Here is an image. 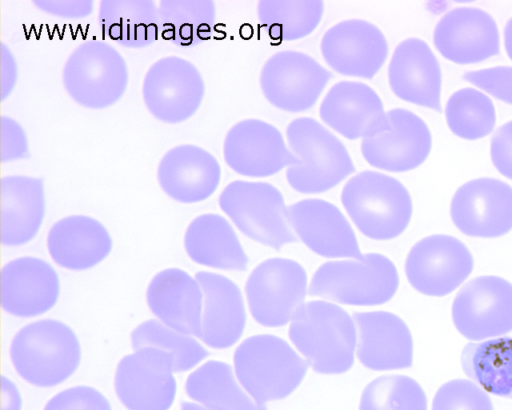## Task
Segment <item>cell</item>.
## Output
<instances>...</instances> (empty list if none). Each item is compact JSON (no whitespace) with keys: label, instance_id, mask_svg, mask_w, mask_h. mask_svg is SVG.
I'll return each instance as SVG.
<instances>
[{"label":"cell","instance_id":"2e32d148","mask_svg":"<svg viewBox=\"0 0 512 410\" xmlns=\"http://www.w3.org/2000/svg\"><path fill=\"white\" fill-rule=\"evenodd\" d=\"M223 154L233 171L253 178L272 176L299 162L286 147L281 132L258 119L235 124L225 137Z\"/></svg>","mask_w":512,"mask_h":410},{"label":"cell","instance_id":"8fae6325","mask_svg":"<svg viewBox=\"0 0 512 410\" xmlns=\"http://www.w3.org/2000/svg\"><path fill=\"white\" fill-rule=\"evenodd\" d=\"M452 319L471 341L506 335L512 331V283L494 275L471 279L454 298Z\"/></svg>","mask_w":512,"mask_h":410},{"label":"cell","instance_id":"6da1fadb","mask_svg":"<svg viewBox=\"0 0 512 410\" xmlns=\"http://www.w3.org/2000/svg\"><path fill=\"white\" fill-rule=\"evenodd\" d=\"M288 337L317 373L342 374L354 364L356 325L337 304L324 300L303 304L290 322Z\"/></svg>","mask_w":512,"mask_h":410},{"label":"cell","instance_id":"9a60e30c","mask_svg":"<svg viewBox=\"0 0 512 410\" xmlns=\"http://www.w3.org/2000/svg\"><path fill=\"white\" fill-rule=\"evenodd\" d=\"M450 215L465 235L501 237L512 230V187L495 178H477L455 192Z\"/></svg>","mask_w":512,"mask_h":410},{"label":"cell","instance_id":"9c48e42d","mask_svg":"<svg viewBox=\"0 0 512 410\" xmlns=\"http://www.w3.org/2000/svg\"><path fill=\"white\" fill-rule=\"evenodd\" d=\"M307 273L297 261L273 257L259 263L245 284L253 319L265 327L291 322L307 295Z\"/></svg>","mask_w":512,"mask_h":410},{"label":"cell","instance_id":"4316f807","mask_svg":"<svg viewBox=\"0 0 512 410\" xmlns=\"http://www.w3.org/2000/svg\"><path fill=\"white\" fill-rule=\"evenodd\" d=\"M146 300L151 312L166 326L200 338L203 292L200 284L186 271L168 268L150 281Z\"/></svg>","mask_w":512,"mask_h":410},{"label":"cell","instance_id":"30bf717a","mask_svg":"<svg viewBox=\"0 0 512 410\" xmlns=\"http://www.w3.org/2000/svg\"><path fill=\"white\" fill-rule=\"evenodd\" d=\"M205 94L200 71L190 61L167 56L155 61L145 74L142 96L146 108L157 120L178 124L191 118Z\"/></svg>","mask_w":512,"mask_h":410},{"label":"cell","instance_id":"e575fe53","mask_svg":"<svg viewBox=\"0 0 512 410\" xmlns=\"http://www.w3.org/2000/svg\"><path fill=\"white\" fill-rule=\"evenodd\" d=\"M324 12L322 1H259L260 21L279 33L285 41L301 39L319 25Z\"/></svg>","mask_w":512,"mask_h":410},{"label":"cell","instance_id":"4fadbf2b","mask_svg":"<svg viewBox=\"0 0 512 410\" xmlns=\"http://www.w3.org/2000/svg\"><path fill=\"white\" fill-rule=\"evenodd\" d=\"M473 267V256L463 242L450 235L435 234L411 247L405 261V274L416 291L442 297L459 287Z\"/></svg>","mask_w":512,"mask_h":410},{"label":"cell","instance_id":"4dcf8cb0","mask_svg":"<svg viewBox=\"0 0 512 410\" xmlns=\"http://www.w3.org/2000/svg\"><path fill=\"white\" fill-rule=\"evenodd\" d=\"M186 394L209 410H267L236 380L230 364L209 360L189 374Z\"/></svg>","mask_w":512,"mask_h":410},{"label":"cell","instance_id":"83f0119b","mask_svg":"<svg viewBox=\"0 0 512 410\" xmlns=\"http://www.w3.org/2000/svg\"><path fill=\"white\" fill-rule=\"evenodd\" d=\"M112 238L105 226L86 215H71L50 228L47 248L62 268L82 271L102 262L112 250Z\"/></svg>","mask_w":512,"mask_h":410},{"label":"cell","instance_id":"e0dca14e","mask_svg":"<svg viewBox=\"0 0 512 410\" xmlns=\"http://www.w3.org/2000/svg\"><path fill=\"white\" fill-rule=\"evenodd\" d=\"M287 216L299 240L315 254L324 258H364L352 226L334 204L304 199L289 205Z\"/></svg>","mask_w":512,"mask_h":410},{"label":"cell","instance_id":"d6986e66","mask_svg":"<svg viewBox=\"0 0 512 410\" xmlns=\"http://www.w3.org/2000/svg\"><path fill=\"white\" fill-rule=\"evenodd\" d=\"M390 128L361 143L364 159L389 172H406L428 157L432 136L426 123L413 112L396 108L387 112Z\"/></svg>","mask_w":512,"mask_h":410},{"label":"cell","instance_id":"7402d4cb","mask_svg":"<svg viewBox=\"0 0 512 410\" xmlns=\"http://www.w3.org/2000/svg\"><path fill=\"white\" fill-rule=\"evenodd\" d=\"M433 41L439 53L456 64L479 63L500 52L495 20L474 7L447 12L435 27Z\"/></svg>","mask_w":512,"mask_h":410},{"label":"cell","instance_id":"f1b7e54d","mask_svg":"<svg viewBox=\"0 0 512 410\" xmlns=\"http://www.w3.org/2000/svg\"><path fill=\"white\" fill-rule=\"evenodd\" d=\"M46 202L42 178L9 175L1 180V241L6 246H20L38 233Z\"/></svg>","mask_w":512,"mask_h":410},{"label":"cell","instance_id":"277c9868","mask_svg":"<svg viewBox=\"0 0 512 410\" xmlns=\"http://www.w3.org/2000/svg\"><path fill=\"white\" fill-rule=\"evenodd\" d=\"M342 204L357 229L373 240H391L408 227L413 205L405 186L377 171H363L343 187Z\"/></svg>","mask_w":512,"mask_h":410},{"label":"cell","instance_id":"bcb514c9","mask_svg":"<svg viewBox=\"0 0 512 410\" xmlns=\"http://www.w3.org/2000/svg\"><path fill=\"white\" fill-rule=\"evenodd\" d=\"M22 399L17 386L2 376V410H21Z\"/></svg>","mask_w":512,"mask_h":410},{"label":"cell","instance_id":"ba28073f","mask_svg":"<svg viewBox=\"0 0 512 410\" xmlns=\"http://www.w3.org/2000/svg\"><path fill=\"white\" fill-rule=\"evenodd\" d=\"M69 96L88 109L114 105L125 93L129 72L121 53L101 40L77 46L66 60L62 73Z\"/></svg>","mask_w":512,"mask_h":410},{"label":"cell","instance_id":"7c38bea8","mask_svg":"<svg viewBox=\"0 0 512 410\" xmlns=\"http://www.w3.org/2000/svg\"><path fill=\"white\" fill-rule=\"evenodd\" d=\"M174 357L156 347H144L119 361L114 386L128 410H169L177 384Z\"/></svg>","mask_w":512,"mask_h":410},{"label":"cell","instance_id":"b9f144b4","mask_svg":"<svg viewBox=\"0 0 512 410\" xmlns=\"http://www.w3.org/2000/svg\"><path fill=\"white\" fill-rule=\"evenodd\" d=\"M2 162H10L29 156L26 133L13 118L2 116Z\"/></svg>","mask_w":512,"mask_h":410},{"label":"cell","instance_id":"cb8c5ba5","mask_svg":"<svg viewBox=\"0 0 512 410\" xmlns=\"http://www.w3.org/2000/svg\"><path fill=\"white\" fill-rule=\"evenodd\" d=\"M161 189L173 200L191 204L208 199L218 188L221 167L207 150L192 144L168 150L157 167Z\"/></svg>","mask_w":512,"mask_h":410},{"label":"cell","instance_id":"7dc6e473","mask_svg":"<svg viewBox=\"0 0 512 410\" xmlns=\"http://www.w3.org/2000/svg\"><path fill=\"white\" fill-rule=\"evenodd\" d=\"M504 45L507 55L512 60V18L508 20L504 28Z\"/></svg>","mask_w":512,"mask_h":410},{"label":"cell","instance_id":"f6af8a7d","mask_svg":"<svg viewBox=\"0 0 512 410\" xmlns=\"http://www.w3.org/2000/svg\"><path fill=\"white\" fill-rule=\"evenodd\" d=\"M1 50V96L4 101L13 91L17 83L18 70L14 55L5 43H2Z\"/></svg>","mask_w":512,"mask_h":410},{"label":"cell","instance_id":"3957f363","mask_svg":"<svg viewBox=\"0 0 512 410\" xmlns=\"http://www.w3.org/2000/svg\"><path fill=\"white\" fill-rule=\"evenodd\" d=\"M10 358L25 381L37 387H52L75 373L81 361V346L67 324L42 319L16 333Z\"/></svg>","mask_w":512,"mask_h":410},{"label":"cell","instance_id":"f546056e","mask_svg":"<svg viewBox=\"0 0 512 410\" xmlns=\"http://www.w3.org/2000/svg\"><path fill=\"white\" fill-rule=\"evenodd\" d=\"M184 247L197 264L221 270L245 271L248 256L232 225L223 216L206 213L187 227Z\"/></svg>","mask_w":512,"mask_h":410},{"label":"cell","instance_id":"5bb4252c","mask_svg":"<svg viewBox=\"0 0 512 410\" xmlns=\"http://www.w3.org/2000/svg\"><path fill=\"white\" fill-rule=\"evenodd\" d=\"M331 77V72L313 57L287 50L266 61L260 86L267 101L276 108L301 112L314 106Z\"/></svg>","mask_w":512,"mask_h":410},{"label":"cell","instance_id":"ab89813d","mask_svg":"<svg viewBox=\"0 0 512 410\" xmlns=\"http://www.w3.org/2000/svg\"><path fill=\"white\" fill-rule=\"evenodd\" d=\"M44 410H112L107 398L91 386H74L53 396Z\"/></svg>","mask_w":512,"mask_h":410},{"label":"cell","instance_id":"603a6c76","mask_svg":"<svg viewBox=\"0 0 512 410\" xmlns=\"http://www.w3.org/2000/svg\"><path fill=\"white\" fill-rule=\"evenodd\" d=\"M59 294L58 274L43 259L19 257L2 268L1 303L3 309L13 316H39L54 307Z\"/></svg>","mask_w":512,"mask_h":410},{"label":"cell","instance_id":"ac0fdd59","mask_svg":"<svg viewBox=\"0 0 512 410\" xmlns=\"http://www.w3.org/2000/svg\"><path fill=\"white\" fill-rule=\"evenodd\" d=\"M326 63L337 73L373 78L388 56V43L374 24L361 20H344L328 29L321 40Z\"/></svg>","mask_w":512,"mask_h":410},{"label":"cell","instance_id":"8992f818","mask_svg":"<svg viewBox=\"0 0 512 410\" xmlns=\"http://www.w3.org/2000/svg\"><path fill=\"white\" fill-rule=\"evenodd\" d=\"M399 287L395 264L383 254L362 260L327 261L312 276L308 294L340 304L376 306L390 301Z\"/></svg>","mask_w":512,"mask_h":410},{"label":"cell","instance_id":"5b68a950","mask_svg":"<svg viewBox=\"0 0 512 410\" xmlns=\"http://www.w3.org/2000/svg\"><path fill=\"white\" fill-rule=\"evenodd\" d=\"M286 136L299 159L286 171L289 185L297 192L323 193L356 171L344 144L315 119H294L287 126Z\"/></svg>","mask_w":512,"mask_h":410},{"label":"cell","instance_id":"1f68e13d","mask_svg":"<svg viewBox=\"0 0 512 410\" xmlns=\"http://www.w3.org/2000/svg\"><path fill=\"white\" fill-rule=\"evenodd\" d=\"M460 360L464 373L483 390L512 399V336L470 342Z\"/></svg>","mask_w":512,"mask_h":410},{"label":"cell","instance_id":"d6a6232c","mask_svg":"<svg viewBox=\"0 0 512 410\" xmlns=\"http://www.w3.org/2000/svg\"><path fill=\"white\" fill-rule=\"evenodd\" d=\"M445 116L450 130L467 140L487 136L496 123L492 100L473 88H463L453 93L447 101Z\"/></svg>","mask_w":512,"mask_h":410},{"label":"cell","instance_id":"ee69618b","mask_svg":"<svg viewBox=\"0 0 512 410\" xmlns=\"http://www.w3.org/2000/svg\"><path fill=\"white\" fill-rule=\"evenodd\" d=\"M33 5L39 10L65 19H81L88 17L94 10V2L89 1H44L34 0Z\"/></svg>","mask_w":512,"mask_h":410},{"label":"cell","instance_id":"ffe728a7","mask_svg":"<svg viewBox=\"0 0 512 410\" xmlns=\"http://www.w3.org/2000/svg\"><path fill=\"white\" fill-rule=\"evenodd\" d=\"M357 358L373 371L406 369L413 364V338L408 325L388 311L354 312Z\"/></svg>","mask_w":512,"mask_h":410},{"label":"cell","instance_id":"484cf974","mask_svg":"<svg viewBox=\"0 0 512 410\" xmlns=\"http://www.w3.org/2000/svg\"><path fill=\"white\" fill-rule=\"evenodd\" d=\"M195 279L203 292L202 331L199 339L213 349H226L241 338L246 326L242 292L228 277L199 271Z\"/></svg>","mask_w":512,"mask_h":410},{"label":"cell","instance_id":"44dd1931","mask_svg":"<svg viewBox=\"0 0 512 410\" xmlns=\"http://www.w3.org/2000/svg\"><path fill=\"white\" fill-rule=\"evenodd\" d=\"M319 114L325 124L350 140L373 137L390 128L382 100L362 82L341 81L333 85Z\"/></svg>","mask_w":512,"mask_h":410},{"label":"cell","instance_id":"d4e9b609","mask_svg":"<svg viewBox=\"0 0 512 410\" xmlns=\"http://www.w3.org/2000/svg\"><path fill=\"white\" fill-rule=\"evenodd\" d=\"M388 79L398 98L442 112L440 65L423 40L409 38L396 47L389 64Z\"/></svg>","mask_w":512,"mask_h":410},{"label":"cell","instance_id":"60d3db41","mask_svg":"<svg viewBox=\"0 0 512 410\" xmlns=\"http://www.w3.org/2000/svg\"><path fill=\"white\" fill-rule=\"evenodd\" d=\"M462 78L493 97L512 104V67L497 66L466 72Z\"/></svg>","mask_w":512,"mask_h":410},{"label":"cell","instance_id":"52a82bcc","mask_svg":"<svg viewBox=\"0 0 512 410\" xmlns=\"http://www.w3.org/2000/svg\"><path fill=\"white\" fill-rule=\"evenodd\" d=\"M221 210L250 239L280 251L298 242L282 193L267 182L236 180L219 196Z\"/></svg>","mask_w":512,"mask_h":410},{"label":"cell","instance_id":"8d00e7d4","mask_svg":"<svg viewBox=\"0 0 512 410\" xmlns=\"http://www.w3.org/2000/svg\"><path fill=\"white\" fill-rule=\"evenodd\" d=\"M98 18L104 27L111 30L120 26L121 33L126 28L131 32L135 28L136 48L145 47L152 42L149 28L157 26L159 21L158 7L154 1H115L104 0L99 4Z\"/></svg>","mask_w":512,"mask_h":410},{"label":"cell","instance_id":"836d02e7","mask_svg":"<svg viewBox=\"0 0 512 410\" xmlns=\"http://www.w3.org/2000/svg\"><path fill=\"white\" fill-rule=\"evenodd\" d=\"M135 351L144 347H156L174 357V372L192 369L209 356L193 336L180 333L156 319H149L138 325L131 333Z\"/></svg>","mask_w":512,"mask_h":410},{"label":"cell","instance_id":"f35d334b","mask_svg":"<svg viewBox=\"0 0 512 410\" xmlns=\"http://www.w3.org/2000/svg\"><path fill=\"white\" fill-rule=\"evenodd\" d=\"M159 21L163 26L178 27L179 34L188 35L189 27L207 26L216 16L213 1L162 0L158 6Z\"/></svg>","mask_w":512,"mask_h":410},{"label":"cell","instance_id":"7bdbcfd3","mask_svg":"<svg viewBox=\"0 0 512 410\" xmlns=\"http://www.w3.org/2000/svg\"><path fill=\"white\" fill-rule=\"evenodd\" d=\"M490 154L499 173L512 180V121L495 131L491 138Z\"/></svg>","mask_w":512,"mask_h":410},{"label":"cell","instance_id":"c3c4849f","mask_svg":"<svg viewBox=\"0 0 512 410\" xmlns=\"http://www.w3.org/2000/svg\"><path fill=\"white\" fill-rule=\"evenodd\" d=\"M181 410H209V409L205 408L202 405L193 403V402L183 401L181 403Z\"/></svg>","mask_w":512,"mask_h":410},{"label":"cell","instance_id":"74e56055","mask_svg":"<svg viewBox=\"0 0 512 410\" xmlns=\"http://www.w3.org/2000/svg\"><path fill=\"white\" fill-rule=\"evenodd\" d=\"M431 410H494L493 403L475 382L453 379L437 390Z\"/></svg>","mask_w":512,"mask_h":410},{"label":"cell","instance_id":"7a4b0ae2","mask_svg":"<svg viewBox=\"0 0 512 410\" xmlns=\"http://www.w3.org/2000/svg\"><path fill=\"white\" fill-rule=\"evenodd\" d=\"M233 361L239 383L260 405L292 394L309 366L287 341L273 334L246 338L235 349Z\"/></svg>","mask_w":512,"mask_h":410},{"label":"cell","instance_id":"d590c367","mask_svg":"<svg viewBox=\"0 0 512 410\" xmlns=\"http://www.w3.org/2000/svg\"><path fill=\"white\" fill-rule=\"evenodd\" d=\"M359 410H427V397L412 377L382 375L363 389Z\"/></svg>","mask_w":512,"mask_h":410}]
</instances>
